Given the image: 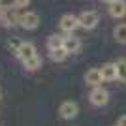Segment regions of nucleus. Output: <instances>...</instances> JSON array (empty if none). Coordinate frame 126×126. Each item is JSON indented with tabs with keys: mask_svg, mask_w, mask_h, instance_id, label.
<instances>
[{
	"mask_svg": "<svg viewBox=\"0 0 126 126\" xmlns=\"http://www.w3.org/2000/svg\"><path fill=\"white\" fill-rule=\"evenodd\" d=\"M58 113H60V117H62V119L72 121V119H75V117L79 115V105L75 104V102H72V100H66V102H62V104H60Z\"/></svg>",
	"mask_w": 126,
	"mask_h": 126,
	"instance_id": "20e7f679",
	"label": "nucleus"
},
{
	"mask_svg": "<svg viewBox=\"0 0 126 126\" xmlns=\"http://www.w3.org/2000/svg\"><path fill=\"white\" fill-rule=\"evenodd\" d=\"M49 57H51L53 62H62L68 57V53L64 51V47H60V49H55V51H49Z\"/></svg>",
	"mask_w": 126,
	"mask_h": 126,
	"instance_id": "4468645a",
	"label": "nucleus"
},
{
	"mask_svg": "<svg viewBox=\"0 0 126 126\" xmlns=\"http://www.w3.org/2000/svg\"><path fill=\"white\" fill-rule=\"evenodd\" d=\"M28 4H30V0H11V6H13L15 10H19V8H26Z\"/></svg>",
	"mask_w": 126,
	"mask_h": 126,
	"instance_id": "f3484780",
	"label": "nucleus"
},
{
	"mask_svg": "<svg viewBox=\"0 0 126 126\" xmlns=\"http://www.w3.org/2000/svg\"><path fill=\"white\" fill-rule=\"evenodd\" d=\"M64 45V38L58 36V34H51L47 38V49L49 51H55V49H60Z\"/></svg>",
	"mask_w": 126,
	"mask_h": 126,
	"instance_id": "f8f14e48",
	"label": "nucleus"
},
{
	"mask_svg": "<svg viewBox=\"0 0 126 126\" xmlns=\"http://www.w3.org/2000/svg\"><path fill=\"white\" fill-rule=\"evenodd\" d=\"M107 10L113 19H122L126 15V0H113Z\"/></svg>",
	"mask_w": 126,
	"mask_h": 126,
	"instance_id": "1a4fd4ad",
	"label": "nucleus"
},
{
	"mask_svg": "<svg viewBox=\"0 0 126 126\" xmlns=\"http://www.w3.org/2000/svg\"><path fill=\"white\" fill-rule=\"evenodd\" d=\"M0 25L4 26V28H11V26L19 25V15H17L15 8L2 6V10H0Z\"/></svg>",
	"mask_w": 126,
	"mask_h": 126,
	"instance_id": "f257e3e1",
	"label": "nucleus"
},
{
	"mask_svg": "<svg viewBox=\"0 0 126 126\" xmlns=\"http://www.w3.org/2000/svg\"><path fill=\"white\" fill-rule=\"evenodd\" d=\"M40 25V15L36 11H26L23 15H19V26L25 30H34Z\"/></svg>",
	"mask_w": 126,
	"mask_h": 126,
	"instance_id": "7ed1b4c3",
	"label": "nucleus"
},
{
	"mask_svg": "<svg viewBox=\"0 0 126 126\" xmlns=\"http://www.w3.org/2000/svg\"><path fill=\"white\" fill-rule=\"evenodd\" d=\"M115 64H117V72H119V79L126 83V58H119Z\"/></svg>",
	"mask_w": 126,
	"mask_h": 126,
	"instance_id": "dca6fc26",
	"label": "nucleus"
},
{
	"mask_svg": "<svg viewBox=\"0 0 126 126\" xmlns=\"http://www.w3.org/2000/svg\"><path fill=\"white\" fill-rule=\"evenodd\" d=\"M0 96H2V90H0Z\"/></svg>",
	"mask_w": 126,
	"mask_h": 126,
	"instance_id": "412c9836",
	"label": "nucleus"
},
{
	"mask_svg": "<svg viewBox=\"0 0 126 126\" xmlns=\"http://www.w3.org/2000/svg\"><path fill=\"white\" fill-rule=\"evenodd\" d=\"M2 6H4V4H2V0H0V10H2Z\"/></svg>",
	"mask_w": 126,
	"mask_h": 126,
	"instance_id": "aec40b11",
	"label": "nucleus"
},
{
	"mask_svg": "<svg viewBox=\"0 0 126 126\" xmlns=\"http://www.w3.org/2000/svg\"><path fill=\"white\" fill-rule=\"evenodd\" d=\"M117 126H126V115H122L119 121H117Z\"/></svg>",
	"mask_w": 126,
	"mask_h": 126,
	"instance_id": "a211bd4d",
	"label": "nucleus"
},
{
	"mask_svg": "<svg viewBox=\"0 0 126 126\" xmlns=\"http://www.w3.org/2000/svg\"><path fill=\"white\" fill-rule=\"evenodd\" d=\"M60 28H62L66 34H74L79 28V17L74 13H66V15L60 17Z\"/></svg>",
	"mask_w": 126,
	"mask_h": 126,
	"instance_id": "39448f33",
	"label": "nucleus"
},
{
	"mask_svg": "<svg viewBox=\"0 0 126 126\" xmlns=\"http://www.w3.org/2000/svg\"><path fill=\"white\" fill-rule=\"evenodd\" d=\"M85 81H87V85H92V87H100V83L104 81V79H102V72H100L98 68L89 70V72L85 74Z\"/></svg>",
	"mask_w": 126,
	"mask_h": 126,
	"instance_id": "9b49d317",
	"label": "nucleus"
},
{
	"mask_svg": "<svg viewBox=\"0 0 126 126\" xmlns=\"http://www.w3.org/2000/svg\"><path fill=\"white\" fill-rule=\"evenodd\" d=\"M64 51L68 53V55H75V53L81 51V40L74 34H68V36L64 38Z\"/></svg>",
	"mask_w": 126,
	"mask_h": 126,
	"instance_id": "6e6552de",
	"label": "nucleus"
},
{
	"mask_svg": "<svg viewBox=\"0 0 126 126\" xmlns=\"http://www.w3.org/2000/svg\"><path fill=\"white\" fill-rule=\"evenodd\" d=\"M102 2H107V4H111V2H113V0H102Z\"/></svg>",
	"mask_w": 126,
	"mask_h": 126,
	"instance_id": "6ab92c4d",
	"label": "nucleus"
},
{
	"mask_svg": "<svg viewBox=\"0 0 126 126\" xmlns=\"http://www.w3.org/2000/svg\"><path fill=\"white\" fill-rule=\"evenodd\" d=\"M89 98H90V104L92 105L102 107V105H105L107 102H109V92H107L105 89H102V87H94Z\"/></svg>",
	"mask_w": 126,
	"mask_h": 126,
	"instance_id": "423d86ee",
	"label": "nucleus"
},
{
	"mask_svg": "<svg viewBox=\"0 0 126 126\" xmlns=\"http://www.w3.org/2000/svg\"><path fill=\"white\" fill-rule=\"evenodd\" d=\"M113 36H115V40L119 43H126V23H121V25L115 26Z\"/></svg>",
	"mask_w": 126,
	"mask_h": 126,
	"instance_id": "ddd939ff",
	"label": "nucleus"
},
{
	"mask_svg": "<svg viewBox=\"0 0 126 126\" xmlns=\"http://www.w3.org/2000/svg\"><path fill=\"white\" fill-rule=\"evenodd\" d=\"M102 79L104 81H115V79H119V72H117V64L115 62H107L102 66Z\"/></svg>",
	"mask_w": 126,
	"mask_h": 126,
	"instance_id": "9d476101",
	"label": "nucleus"
},
{
	"mask_svg": "<svg viewBox=\"0 0 126 126\" xmlns=\"http://www.w3.org/2000/svg\"><path fill=\"white\" fill-rule=\"evenodd\" d=\"M17 58H21L23 62H26L28 58L32 57H36L38 53H36V47H34V43L30 42H21V45H19V49H17Z\"/></svg>",
	"mask_w": 126,
	"mask_h": 126,
	"instance_id": "0eeeda50",
	"label": "nucleus"
},
{
	"mask_svg": "<svg viewBox=\"0 0 126 126\" xmlns=\"http://www.w3.org/2000/svg\"><path fill=\"white\" fill-rule=\"evenodd\" d=\"M79 26H83L85 30H92V28H96V25L100 23V17H98V13L92 10H87L83 11V13H79Z\"/></svg>",
	"mask_w": 126,
	"mask_h": 126,
	"instance_id": "f03ea898",
	"label": "nucleus"
},
{
	"mask_svg": "<svg viewBox=\"0 0 126 126\" xmlns=\"http://www.w3.org/2000/svg\"><path fill=\"white\" fill-rule=\"evenodd\" d=\"M23 64H25V68H26V70H30V72H36V70L42 66V58L36 55V57L28 58V60H26V62H23Z\"/></svg>",
	"mask_w": 126,
	"mask_h": 126,
	"instance_id": "2eb2a0df",
	"label": "nucleus"
}]
</instances>
